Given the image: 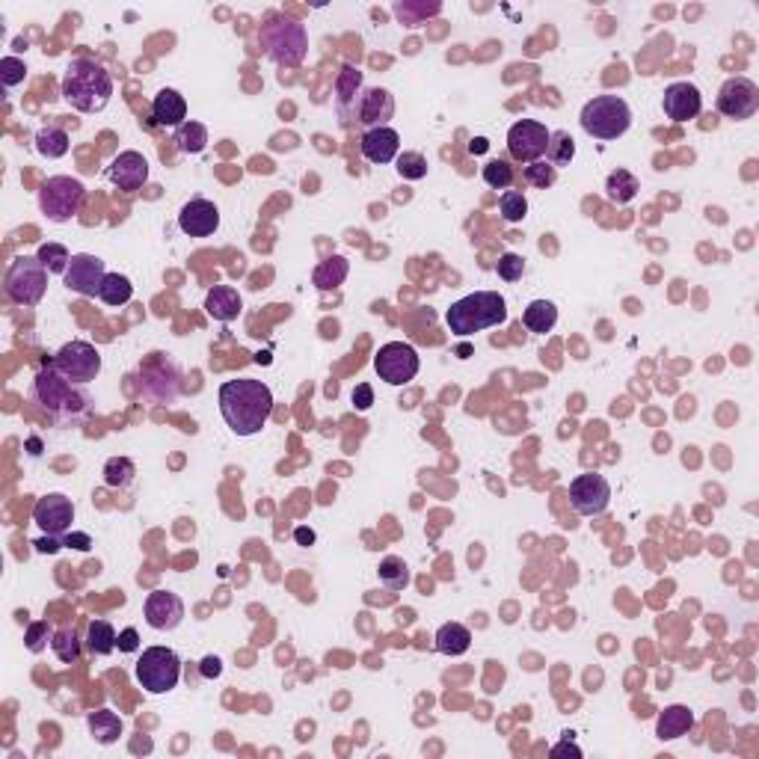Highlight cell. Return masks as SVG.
I'll list each match as a JSON object with an SVG mask.
<instances>
[{
	"label": "cell",
	"mask_w": 759,
	"mask_h": 759,
	"mask_svg": "<svg viewBox=\"0 0 759 759\" xmlns=\"http://www.w3.org/2000/svg\"><path fill=\"white\" fill-rule=\"evenodd\" d=\"M116 629L107 620H92L87 629V646L92 655H110L116 650Z\"/></svg>",
	"instance_id": "836d02e7"
},
{
	"label": "cell",
	"mask_w": 759,
	"mask_h": 759,
	"mask_svg": "<svg viewBox=\"0 0 759 759\" xmlns=\"http://www.w3.org/2000/svg\"><path fill=\"white\" fill-rule=\"evenodd\" d=\"M487 146H489V143L484 140V137H478V140L469 143V152H471V154H480V152H487Z\"/></svg>",
	"instance_id": "680465c9"
},
{
	"label": "cell",
	"mask_w": 759,
	"mask_h": 759,
	"mask_svg": "<svg viewBox=\"0 0 759 759\" xmlns=\"http://www.w3.org/2000/svg\"><path fill=\"white\" fill-rule=\"evenodd\" d=\"M294 537H297V543H300V546L314 543V531H312V529H297V531H294Z\"/></svg>",
	"instance_id": "6f0895ef"
},
{
	"label": "cell",
	"mask_w": 759,
	"mask_h": 759,
	"mask_svg": "<svg viewBox=\"0 0 759 759\" xmlns=\"http://www.w3.org/2000/svg\"><path fill=\"white\" fill-rule=\"evenodd\" d=\"M107 175H110V181H113L119 190L134 193V190H140L146 181H149V161H146V157L140 152H134V149L119 152L113 157V163L107 166Z\"/></svg>",
	"instance_id": "ffe728a7"
},
{
	"label": "cell",
	"mask_w": 759,
	"mask_h": 759,
	"mask_svg": "<svg viewBox=\"0 0 759 759\" xmlns=\"http://www.w3.org/2000/svg\"><path fill=\"white\" fill-rule=\"evenodd\" d=\"M87 196V188L71 179V175H51L39 190V208L51 223H69L71 217H78V211Z\"/></svg>",
	"instance_id": "ba28073f"
},
{
	"label": "cell",
	"mask_w": 759,
	"mask_h": 759,
	"mask_svg": "<svg viewBox=\"0 0 759 759\" xmlns=\"http://www.w3.org/2000/svg\"><path fill=\"white\" fill-rule=\"evenodd\" d=\"M611 502V487L603 475L588 471V475L572 478L570 484V505L581 516H599Z\"/></svg>",
	"instance_id": "9a60e30c"
},
{
	"label": "cell",
	"mask_w": 759,
	"mask_h": 759,
	"mask_svg": "<svg viewBox=\"0 0 759 759\" xmlns=\"http://www.w3.org/2000/svg\"><path fill=\"white\" fill-rule=\"evenodd\" d=\"M107 279V267L101 262L98 255H89V253H78L71 255V264L63 282H66L69 291H78L83 297H98L101 291V282Z\"/></svg>",
	"instance_id": "e0dca14e"
},
{
	"label": "cell",
	"mask_w": 759,
	"mask_h": 759,
	"mask_svg": "<svg viewBox=\"0 0 759 759\" xmlns=\"http://www.w3.org/2000/svg\"><path fill=\"white\" fill-rule=\"evenodd\" d=\"M522 323L529 327V332L546 336V332H552L555 323H558V305L552 300H534L529 303V309L522 312Z\"/></svg>",
	"instance_id": "f546056e"
},
{
	"label": "cell",
	"mask_w": 759,
	"mask_h": 759,
	"mask_svg": "<svg viewBox=\"0 0 759 759\" xmlns=\"http://www.w3.org/2000/svg\"><path fill=\"white\" fill-rule=\"evenodd\" d=\"M36 546V552H48V555H54V552H60L63 549V537H51V534H45L42 540H36L33 543Z\"/></svg>",
	"instance_id": "db71d44e"
},
{
	"label": "cell",
	"mask_w": 759,
	"mask_h": 759,
	"mask_svg": "<svg viewBox=\"0 0 759 759\" xmlns=\"http://www.w3.org/2000/svg\"><path fill=\"white\" fill-rule=\"evenodd\" d=\"M24 78H27V66H24V60H18V57H4L0 60V80H4V87H18V83H24Z\"/></svg>",
	"instance_id": "681fc988"
},
{
	"label": "cell",
	"mask_w": 759,
	"mask_h": 759,
	"mask_svg": "<svg viewBox=\"0 0 759 759\" xmlns=\"http://www.w3.org/2000/svg\"><path fill=\"white\" fill-rule=\"evenodd\" d=\"M258 45L267 54V60H273L276 66L297 69L309 54V33L305 24L297 18H288L282 13H271L264 18L262 30H258Z\"/></svg>",
	"instance_id": "277c9868"
},
{
	"label": "cell",
	"mask_w": 759,
	"mask_h": 759,
	"mask_svg": "<svg viewBox=\"0 0 759 759\" xmlns=\"http://www.w3.org/2000/svg\"><path fill=\"white\" fill-rule=\"evenodd\" d=\"M69 146L71 140L63 128H42V131L36 134V152L42 157H48V161H57V157L69 154Z\"/></svg>",
	"instance_id": "e575fe53"
},
{
	"label": "cell",
	"mask_w": 759,
	"mask_h": 759,
	"mask_svg": "<svg viewBox=\"0 0 759 759\" xmlns=\"http://www.w3.org/2000/svg\"><path fill=\"white\" fill-rule=\"evenodd\" d=\"M36 258H39V262L48 267V273H57V276H66L69 264H71L69 249L63 244H42L39 253H36Z\"/></svg>",
	"instance_id": "b9f144b4"
},
{
	"label": "cell",
	"mask_w": 759,
	"mask_h": 759,
	"mask_svg": "<svg viewBox=\"0 0 759 759\" xmlns=\"http://www.w3.org/2000/svg\"><path fill=\"white\" fill-rule=\"evenodd\" d=\"M638 190H641V184H638V179L629 170H614L605 181V196L614 205H629L638 196Z\"/></svg>",
	"instance_id": "1f68e13d"
},
{
	"label": "cell",
	"mask_w": 759,
	"mask_h": 759,
	"mask_svg": "<svg viewBox=\"0 0 759 759\" xmlns=\"http://www.w3.org/2000/svg\"><path fill=\"white\" fill-rule=\"evenodd\" d=\"M98 297L104 300L107 305H125V303H131V297H134V285L122 273H107V279L101 282Z\"/></svg>",
	"instance_id": "d590c367"
},
{
	"label": "cell",
	"mask_w": 759,
	"mask_h": 759,
	"mask_svg": "<svg viewBox=\"0 0 759 759\" xmlns=\"http://www.w3.org/2000/svg\"><path fill=\"white\" fill-rule=\"evenodd\" d=\"M220 413L238 437H255L271 421L273 392L271 386L253 377L226 380L220 386Z\"/></svg>",
	"instance_id": "6da1fadb"
},
{
	"label": "cell",
	"mask_w": 759,
	"mask_h": 759,
	"mask_svg": "<svg viewBox=\"0 0 759 759\" xmlns=\"http://www.w3.org/2000/svg\"><path fill=\"white\" fill-rule=\"evenodd\" d=\"M359 149H363V157L368 163H392L397 161V154H401V137H397L395 128H371V131L363 134V140H359Z\"/></svg>",
	"instance_id": "603a6c76"
},
{
	"label": "cell",
	"mask_w": 759,
	"mask_h": 759,
	"mask_svg": "<svg viewBox=\"0 0 759 759\" xmlns=\"http://www.w3.org/2000/svg\"><path fill=\"white\" fill-rule=\"evenodd\" d=\"M498 211H502L505 223H522L529 217V199L516 190H505L502 199H498Z\"/></svg>",
	"instance_id": "7bdbcfd3"
},
{
	"label": "cell",
	"mask_w": 759,
	"mask_h": 759,
	"mask_svg": "<svg viewBox=\"0 0 759 759\" xmlns=\"http://www.w3.org/2000/svg\"><path fill=\"white\" fill-rule=\"evenodd\" d=\"M143 614H146V623L157 629V632H172V629L184 620V603L179 594H172V590H152V594L146 596Z\"/></svg>",
	"instance_id": "d6986e66"
},
{
	"label": "cell",
	"mask_w": 759,
	"mask_h": 759,
	"mask_svg": "<svg viewBox=\"0 0 759 759\" xmlns=\"http://www.w3.org/2000/svg\"><path fill=\"white\" fill-rule=\"evenodd\" d=\"M199 671H202V677H205V680H217L220 673H223V662H220L217 655H205Z\"/></svg>",
	"instance_id": "f5cc1de1"
},
{
	"label": "cell",
	"mask_w": 759,
	"mask_h": 759,
	"mask_svg": "<svg viewBox=\"0 0 759 759\" xmlns=\"http://www.w3.org/2000/svg\"><path fill=\"white\" fill-rule=\"evenodd\" d=\"M116 646H119V653H137L140 650V632H137V629H122V632H119V638H116Z\"/></svg>",
	"instance_id": "f907efd6"
},
{
	"label": "cell",
	"mask_w": 759,
	"mask_h": 759,
	"mask_svg": "<svg viewBox=\"0 0 759 759\" xmlns=\"http://www.w3.org/2000/svg\"><path fill=\"white\" fill-rule=\"evenodd\" d=\"M380 581L388 588V590H404L406 585H410V567H406L404 558H397V555H388V558L380 561Z\"/></svg>",
	"instance_id": "74e56055"
},
{
	"label": "cell",
	"mask_w": 759,
	"mask_h": 759,
	"mask_svg": "<svg viewBox=\"0 0 759 759\" xmlns=\"http://www.w3.org/2000/svg\"><path fill=\"white\" fill-rule=\"evenodd\" d=\"M354 404H356V410H371V404H374V388H371V383H359L356 388H354Z\"/></svg>",
	"instance_id": "816d5d0a"
},
{
	"label": "cell",
	"mask_w": 759,
	"mask_h": 759,
	"mask_svg": "<svg viewBox=\"0 0 759 759\" xmlns=\"http://www.w3.org/2000/svg\"><path fill=\"white\" fill-rule=\"evenodd\" d=\"M152 116L157 125L163 128H181L184 122H188V101H184V96L179 89H161L152 101Z\"/></svg>",
	"instance_id": "d4e9b609"
},
{
	"label": "cell",
	"mask_w": 759,
	"mask_h": 759,
	"mask_svg": "<svg viewBox=\"0 0 759 759\" xmlns=\"http://www.w3.org/2000/svg\"><path fill=\"white\" fill-rule=\"evenodd\" d=\"M759 110V87L751 78H730L718 89V113L727 119H751Z\"/></svg>",
	"instance_id": "5bb4252c"
},
{
	"label": "cell",
	"mask_w": 759,
	"mask_h": 759,
	"mask_svg": "<svg viewBox=\"0 0 759 759\" xmlns=\"http://www.w3.org/2000/svg\"><path fill=\"white\" fill-rule=\"evenodd\" d=\"M419 354H415L413 345L406 341H388L377 350L374 356V371L377 377L388 386H406L413 383L415 374H419Z\"/></svg>",
	"instance_id": "8fae6325"
},
{
	"label": "cell",
	"mask_w": 759,
	"mask_h": 759,
	"mask_svg": "<svg viewBox=\"0 0 759 759\" xmlns=\"http://www.w3.org/2000/svg\"><path fill=\"white\" fill-rule=\"evenodd\" d=\"M33 401L48 410L57 421H80L89 413V395L83 392L78 383L63 377L51 363L39 368V374L33 377Z\"/></svg>",
	"instance_id": "3957f363"
},
{
	"label": "cell",
	"mask_w": 759,
	"mask_h": 759,
	"mask_svg": "<svg viewBox=\"0 0 759 759\" xmlns=\"http://www.w3.org/2000/svg\"><path fill=\"white\" fill-rule=\"evenodd\" d=\"M546 157H549V163L555 170H558V166H567L572 157H576V140H572L567 131H552Z\"/></svg>",
	"instance_id": "ab89813d"
},
{
	"label": "cell",
	"mask_w": 759,
	"mask_h": 759,
	"mask_svg": "<svg viewBox=\"0 0 759 759\" xmlns=\"http://www.w3.org/2000/svg\"><path fill=\"white\" fill-rule=\"evenodd\" d=\"M359 98H363V71L356 66H341L338 78H336V104L347 125L356 119Z\"/></svg>",
	"instance_id": "cb8c5ba5"
},
{
	"label": "cell",
	"mask_w": 759,
	"mask_h": 759,
	"mask_svg": "<svg viewBox=\"0 0 759 759\" xmlns=\"http://www.w3.org/2000/svg\"><path fill=\"white\" fill-rule=\"evenodd\" d=\"M181 392V374L163 354H152L140 365V395L154 404H172Z\"/></svg>",
	"instance_id": "30bf717a"
},
{
	"label": "cell",
	"mask_w": 759,
	"mask_h": 759,
	"mask_svg": "<svg viewBox=\"0 0 759 759\" xmlns=\"http://www.w3.org/2000/svg\"><path fill=\"white\" fill-rule=\"evenodd\" d=\"M579 122L594 140H617L632 125V110L620 96H596L581 107Z\"/></svg>",
	"instance_id": "8992f818"
},
{
	"label": "cell",
	"mask_w": 759,
	"mask_h": 759,
	"mask_svg": "<svg viewBox=\"0 0 759 759\" xmlns=\"http://www.w3.org/2000/svg\"><path fill=\"white\" fill-rule=\"evenodd\" d=\"M179 229L188 238H211L220 229V208L211 199H190L179 211Z\"/></svg>",
	"instance_id": "ac0fdd59"
},
{
	"label": "cell",
	"mask_w": 759,
	"mask_h": 759,
	"mask_svg": "<svg viewBox=\"0 0 759 759\" xmlns=\"http://www.w3.org/2000/svg\"><path fill=\"white\" fill-rule=\"evenodd\" d=\"M505 321H507V303L498 291H475L469 297L451 303V309L446 312L448 329L460 338L475 336L480 329L498 327Z\"/></svg>",
	"instance_id": "5b68a950"
},
{
	"label": "cell",
	"mask_w": 759,
	"mask_h": 759,
	"mask_svg": "<svg viewBox=\"0 0 759 759\" xmlns=\"http://www.w3.org/2000/svg\"><path fill=\"white\" fill-rule=\"evenodd\" d=\"M522 175H525V181H529L531 188H537V190H546V188H552V184L558 181V170H555L549 161H534V163H529V166H525Z\"/></svg>",
	"instance_id": "bcb514c9"
},
{
	"label": "cell",
	"mask_w": 759,
	"mask_h": 759,
	"mask_svg": "<svg viewBox=\"0 0 759 759\" xmlns=\"http://www.w3.org/2000/svg\"><path fill=\"white\" fill-rule=\"evenodd\" d=\"M392 13L401 18L404 24H410V27H415V24H424L428 21V18H433V15H439L442 13V4H437V0H433V4H419V0H404V4H395L392 6Z\"/></svg>",
	"instance_id": "f35d334b"
},
{
	"label": "cell",
	"mask_w": 759,
	"mask_h": 759,
	"mask_svg": "<svg viewBox=\"0 0 759 759\" xmlns=\"http://www.w3.org/2000/svg\"><path fill=\"white\" fill-rule=\"evenodd\" d=\"M63 546H75V549L87 552L92 543H89L87 534H63Z\"/></svg>",
	"instance_id": "11a10c76"
},
{
	"label": "cell",
	"mask_w": 759,
	"mask_h": 759,
	"mask_svg": "<svg viewBox=\"0 0 759 759\" xmlns=\"http://www.w3.org/2000/svg\"><path fill=\"white\" fill-rule=\"evenodd\" d=\"M549 137L552 131L543 122H537V119H520V122L511 125V131H507V152H511L513 161L534 163L546 154V149H549Z\"/></svg>",
	"instance_id": "4fadbf2b"
},
{
	"label": "cell",
	"mask_w": 759,
	"mask_h": 759,
	"mask_svg": "<svg viewBox=\"0 0 759 759\" xmlns=\"http://www.w3.org/2000/svg\"><path fill=\"white\" fill-rule=\"evenodd\" d=\"M513 179H516L513 166L507 163V161H502V157H498V161H489V163L484 166V181H487L493 190H507V188L513 184Z\"/></svg>",
	"instance_id": "f6af8a7d"
},
{
	"label": "cell",
	"mask_w": 759,
	"mask_h": 759,
	"mask_svg": "<svg viewBox=\"0 0 759 759\" xmlns=\"http://www.w3.org/2000/svg\"><path fill=\"white\" fill-rule=\"evenodd\" d=\"M181 680V659L170 646H149L137 662V682L149 694L172 691Z\"/></svg>",
	"instance_id": "9c48e42d"
},
{
	"label": "cell",
	"mask_w": 759,
	"mask_h": 759,
	"mask_svg": "<svg viewBox=\"0 0 759 759\" xmlns=\"http://www.w3.org/2000/svg\"><path fill=\"white\" fill-rule=\"evenodd\" d=\"M395 116V98L392 92L383 89V87H371L363 92V98H359V110H356V122L365 125L368 131L371 128H386L388 122H392Z\"/></svg>",
	"instance_id": "7402d4cb"
},
{
	"label": "cell",
	"mask_w": 759,
	"mask_h": 759,
	"mask_svg": "<svg viewBox=\"0 0 759 759\" xmlns=\"http://www.w3.org/2000/svg\"><path fill=\"white\" fill-rule=\"evenodd\" d=\"M51 650L63 664H75L80 659V638L71 626H63L51 638Z\"/></svg>",
	"instance_id": "8d00e7d4"
},
{
	"label": "cell",
	"mask_w": 759,
	"mask_h": 759,
	"mask_svg": "<svg viewBox=\"0 0 759 759\" xmlns=\"http://www.w3.org/2000/svg\"><path fill=\"white\" fill-rule=\"evenodd\" d=\"M54 638V632H51V626L45 623V620H36V623H30L27 626V635H24V641H27V650L30 653H42L45 646H48V641Z\"/></svg>",
	"instance_id": "c3c4849f"
},
{
	"label": "cell",
	"mask_w": 759,
	"mask_h": 759,
	"mask_svg": "<svg viewBox=\"0 0 759 759\" xmlns=\"http://www.w3.org/2000/svg\"><path fill=\"white\" fill-rule=\"evenodd\" d=\"M33 522L39 525L45 534L51 537H63L69 534L71 522H75V505H71L69 496L63 493H48L42 496L33 507Z\"/></svg>",
	"instance_id": "2e32d148"
},
{
	"label": "cell",
	"mask_w": 759,
	"mask_h": 759,
	"mask_svg": "<svg viewBox=\"0 0 759 759\" xmlns=\"http://www.w3.org/2000/svg\"><path fill=\"white\" fill-rule=\"evenodd\" d=\"M48 291V267L36 255H21L9 264L6 297L18 305H39Z\"/></svg>",
	"instance_id": "52a82bcc"
},
{
	"label": "cell",
	"mask_w": 759,
	"mask_h": 759,
	"mask_svg": "<svg viewBox=\"0 0 759 759\" xmlns=\"http://www.w3.org/2000/svg\"><path fill=\"white\" fill-rule=\"evenodd\" d=\"M395 170L406 181H421L424 175H428V157H424L421 152H404V154H397Z\"/></svg>",
	"instance_id": "ee69618b"
},
{
	"label": "cell",
	"mask_w": 759,
	"mask_h": 759,
	"mask_svg": "<svg viewBox=\"0 0 759 759\" xmlns=\"http://www.w3.org/2000/svg\"><path fill=\"white\" fill-rule=\"evenodd\" d=\"M87 724H89L92 738H96L98 745H113V742H119V736H122V730H125L122 718H119L116 712H110V709L92 712V715L87 718Z\"/></svg>",
	"instance_id": "83f0119b"
},
{
	"label": "cell",
	"mask_w": 759,
	"mask_h": 759,
	"mask_svg": "<svg viewBox=\"0 0 759 759\" xmlns=\"http://www.w3.org/2000/svg\"><path fill=\"white\" fill-rule=\"evenodd\" d=\"M172 143H175V149H179L181 154H199L208 146V128L202 122H193V119H188V122H184L181 128H175Z\"/></svg>",
	"instance_id": "d6a6232c"
},
{
	"label": "cell",
	"mask_w": 759,
	"mask_h": 759,
	"mask_svg": "<svg viewBox=\"0 0 759 759\" xmlns=\"http://www.w3.org/2000/svg\"><path fill=\"white\" fill-rule=\"evenodd\" d=\"M662 107H664V116L673 119V122H688V119L700 116L703 96H700V89L694 87V83L677 80V83H671V87L664 89Z\"/></svg>",
	"instance_id": "44dd1931"
},
{
	"label": "cell",
	"mask_w": 759,
	"mask_h": 759,
	"mask_svg": "<svg viewBox=\"0 0 759 759\" xmlns=\"http://www.w3.org/2000/svg\"><path fill=\"white\" fill-rule=\"evenodd\" d=\"M113 96V78L96 60H71L63 75V98L78 113H101Z\"/></svg>",
	"instance_id": "7a4b0ae2"
},
{
	"label": "cell",
	"mask_w": 759,
	"mask_h": 759,
	"mask_svg": "<svg viewBox=\"0 0 759 759\" xmlns=\"http://www.w3.org/2000/svg\"><path fill=\"white\" fill-rule=\"evenodd\" d=\"M563 754L581 756V747L570 742V733H567V742H561V745H555V747H552V756H563Z\"/></svg>",
	"instance_id": "9f6ffc18"
},
{
	"label": "cell",
	"mask_w": 759,
	"mask_h": 759,
	"mask_svg": "<svg viewBox=\"0 0 759 759\" xmlns=\"http://www.w3.org/2000/svg\"><path fill=\"white\" fill-rule=\"evenodd\" d=\"M137 466L128 457H110L104 463V484L113 489H125L134 480Z\"/></svg>",
	"instance_id": "60d3db41"
},
{
	"label": "cell",
	"mask_w": 759,
	"mask_h": 759,
	"mask_svg": "<svg viewBox=\"0 0 759 759\" xmlns=\"http://www.w3.org/2000/svg\"><path fill=\"white\" fill-rule=\"evenodd\" d=\"M205 312L220 323H231L244 312V300H240V294L231 285H214L205 294Z\"/></svg>",
	"instance_id": "484cf974"
},
{
	"label": "cell",
	"mask_w": 759,
	"mask_h": 759,
	"mask_svg": "<svg viewBox=\"0 0 759 759\" xmlns=\"http://www.w3.org/2000/svg\"><path fill=\"white\" fill-rule=\"evenodd\" d=\"M691 730H694V712L688 706H680V703L659 712V718H655V736H659L662 742L682 738L685 733H691Z\"/></svg>",
	"instance_id": "4316f807"
},
{
	"label": "cell",
	"mask_w": 759,
	"mask_h": 759,
	"mask_svg": "<svg viewBox=\"0 0 759 759\" xmlns=\"http://www.w3.org/2000/svg\"><path fill=\"white\" fill-rule=\"evenodd\" d=\"M496 273H498V279H505V282L522 279V273H525V258L516 255V253H505L502 258H498Z\"/></svg>",
	"instance_id": "7dc6e473"
},
{
	"label": "cell",
	"mask_w": 759,
	"mask_h": 759,
	"mask_svg": "<svg viewBox=\"0 0 759 759\" xmlns=\"http://www.w3.org/2000/svg\"><path fill=\"white\" fill-rule=\"evenodd\" d=\"M51 365L66 380H71V383L87 386L101 374V354L89 341H69V345H63L57 350Z\"/></svg>",
	"instance_id": "7c38bea8"
},
{
	"label": "cell",
	"mask_w": 759,
	"mask_h": 759,
	"mask_svg": "<svg viewBox=\"0 0 759 759\" xmlns=\"http://www.w3.org/2000/svg\"><path fill=\"white\" fill-rule=\"evenodd\" d=\"M347 273H350L347 258L345 255H329L327 262H321L318 267H314L312 282H314V288H318V291H332V288H338V285L347 279Z\"/></svg>",
	"instance_id": "f1b7e54d"
},
{
	"label": "cell",
	"mask_w": 759,
	"mask_h": 759,
	"mask_svg": "<svg viewBox=\"0 0 759 759\" xmlns=\"http://www.w3.org/2000/svg\"><path fill=\"white\" fill-rule=\"evenodd\" d=\"M433 641H437V650L442 655H451V659H455V655L469 653L471 632L463 623H446V626H439V632H437Z\"/></svg>",
	"instance_id": "4dcf8cb0"
}]
</instances>
